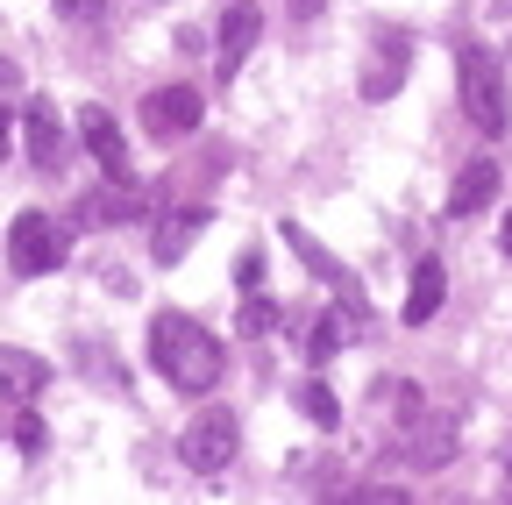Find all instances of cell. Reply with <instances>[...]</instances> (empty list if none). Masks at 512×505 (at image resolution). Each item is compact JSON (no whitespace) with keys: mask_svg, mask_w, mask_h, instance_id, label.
I'll return each instance as SVG.
<instances>
[{"mask_svg":"<svg viewBox=\"0 0 512 505\" xmlns=\"http://www.w3.org/2000/svg\"><path fill=\"white\" fill-rule=\"evenodd\" d=\"M79 214L86 221H128V214H143V193H136V185H107V193H93Z\"/></svg>","mask_w":512,"mask_h":505,"instance_id":"14","label":"cell"},{"mask_svg":"<svg viewBox=\"0 0 512 505\" xmlns=\"http://www.w3.org/2000/svg\"><path fill=\"white\" fill-rule=\"evenodd\" d=\"M356 321H342V306L335 313H320V321H313V335H306V356L313 363H328V356H342V335H349Z\"/></svg>","mask_w":512,"mask_h":505,"instance_id":"16","label":"cell"},{"mask_svg":"<svg viewBox=\"0 0 512 505\" xmlns=\"http://www.w3.org/2000/svg\"><path fill=\"white\" fill-rule=\"evenodd\" d=\"M235 278H242V292H256V285H264V257H256V249H249V257L235 264Z\"/></svg>","mask_w":512,"mask_h":505,"instance_id":"21","label":"cell"},{"mask_svg":"<svg viewBox=\"0 0 512 505\" xmlns=\"http://www.w3.org/2000/svg\"><path fill=\"white\" fill-rule=\"evenodd\" d=\"M22 93V65H8V57H0V107H8Z\"/></svg>","mask_w":512,"mask_h":505,"instance_id":"22","label":"cell"},{"mask_svg":"<svg viewBox=\"0 0 512 505\" xmlns=\"http://www.w3.org/2000/svg\"><path fill=\"white\" fill-rule=\"evenodd\" d=\"M8 264L22 271V278H43V271H57L64 264V228L50 221V214H15V228H8Z\"/></svg>","mask_w":512,"mask_h":505,"instance_id":"5","label":"cell"},{"mask_svg":"<svg viewBox=\"0 0 512 505\" xmlns=\"http://www.w3.org/2000/svg\"><path fill=\"white\" fill-rule=\"evenodd\" d=\"M15 441L36 456V449H43V420H36V413H22V420H15Z\"/></svg>","mask_w":512,"mask_h":505,"instance_id":"20","label":"cell"},{"mask_svg":"<svg viewBox=\"0 0 512 505\" xmlns=\"http://www.w3.org/2000/svg\"><path fill=\"white\" fill-rule=\"evenodd\" d=\"M256 36H264V15L249 8V0H228V15H221V79H235V65L256 50Z\"/></svg>","mask_w":512,"mask_h":505,"instance_id":"9","label":"cell"},{"mask_svg":"<svg viewBox=\"0 0 512 505\" xmlns=\"http://www.w3.org/2000/svg\"><path fill=\"white\" fill-rule=\"evenodd\" d=\"M441 292H448V271L427 257L420 271H413V292H406V321L420 328V321H434V306H441Z\"/></svg>","mask_w":512,"mask_h":505,"instance_id":"13","label":"cell"},{"mask_svg":"<svg viewBox=\"0 0 512 505\" xmlns=\"http://www.w3.org/2000/svg\"><path fill=\"white\" fill-rule=\"evenodd\" d=\"M235 449H242V427H235V413H228V406L192 413V427L178 434V463H185L192 477H221V470L235 463Z\"/></svg>","mask_w":512,"mask_h":505,"instance_id":"3","label":"cell"},{"mask_svg":"<svg viewBox=\"0 0 512 505\" xmlns=\"http://www.w3.org/2000/svg\"><path fill=\"white\" fill-rule=\"evenodd\" d=\"M50 8H57L64 22H79V29H86V22H100V15H107V0H50Z\"/></svg>","mask_w":512,"mask_h":505,"instance_id":"19","label":"cell"},{"mask_svg":"<svg viewBox=\"0 0 512 505\" xmlns=\"http://www.w3.org/2000/svg\"><path fill=\"white\" fill-rule=\"evenodd\" d=\"M278 321H285V306H271V299H242V321H235V328H242V335H271Z\"/></svg>","mask_w":512,"mask_h":505,"instance_id":"18","label":"cell"},{"mask_svg":"<svg viewBox=\"0 0 512 505\" xmlns=\"http://www.w3.org/2000/svg\"><path fill=\"white\" fill-rule=\"evenodd\" d=\"M150 363L171 392H214L221 385V342L192 313H157L150 321Z\"/></svg>","mask_w":512,"mask_h":505,"instance_id":"1","label":"cell"},{"mask_svg":"<svg viewBox=\"0 0 512 505\" xmlns=\"http://www.w3.org/2000/svg\"><path fill=\"white\" fill-rule=\"evenodd\" d=\"M491 193H498V164H491V157H477V164H463V171H456V185H448V214H484V207H491Z\"/></svg>","mask_w":512,"mask_h":505,"instance_id":"11","label":"cell"},{"mask_svg":"<svg viewBox=\"0 0 512 505\" xmlns=\"http://www.w3.org/2000/svg\"><path fill=\"white\" fill-rule=\"evenodd\" d=\"M299 406H306L313 427H342V399H335L328 385H299Z\"/></svg>","mask_w":512,"mask_h":505,"instance_id":"17","label":"cell"},{"mask_svg":"<svg viewBox=\"0 0 512 505\" xmlns=\"http://www.w3.org/2000/svg\"><path fill=\"white\" fill-rule=\"evenodd\" d=\"M456 93H463V114L477 121V136H505V129H512V121H505V114H512V107H505V65H498L491 50L470 43V50L456 57Z\"/></svg>","mask_w":512,"mask_h":505,"instance_id":"2","label":"cell"},{"mask_svg":"<svg viewBox=\"0 0 512 505\" xmlns=\"http://www.w3.org/2000/svg\"><path fill=\"white\" fill-rule=\"evenodd\" d=\"M498 242H505V257H512V214H505V235H498Z\"/></svg>","mask_w":512,"mask_h":505,"instance_id":"23","label":"cell"},{"mask_svg":"<svg viewBox=\"0 0 512 505\" xmlns=\"http://www.w3.org/2000/svg\"><path fill=\"white\" fill-rule=\"evenodd\" d=\"M50 385V363L43 356H29V349H0V392L8 399H36Z\"/></svg>","mask_w":512,"mask_h":505,"instance_id":"12","label":"cell"},{"mask_svg":"<svg viewBox=\"0 0 512 505\" xmlns=\"http://www.w3.org/2000/svg\"><path fill=\"white\" fill-rule=\"evenodd\" d=\"M207 228V214H171L164 228H157V264H178L185 249H192V235Z\"/></svg>","mask_w":512,"mask_h":505,"instance_id":"15","label":"cell"},{"mask_svg":"<svg viewBox=\"0 0 512 505\" xmlns=\"http://www.w3.org/2000/svg\"><path fill=\"white\" fill-rule=\"evenodd\" d=\"M29 164L36 171H64V150H72V136H64V121H57V107L50 100H29Z\"/></svg>","mask_w":512,"mask_h":505,"instance_id":"8","label":"cell"},{"mask_svg":"<svg viewBox=\"0 0 512 505\" xmlns=\"http://www.w3.org/2000/svg\"><path fill=\"white\" fill-rule=\"evenodd\" d=\"M456 413H413L406 427H399V441H392V470L406 463V470H441L448 456H456Z\"/></svg>","mask_w":512,"mask_h":505,"instance_id":"4","label":"cell"},{"mask_svg":"<svg viewBox=\"0 0 512 505\" xmlns=\"http://www.w3.org/2000/svg\"><path fill=\"white\" fill-rule=\"evenodd\" d=\"M285 249H292V257H299V264H306L313 278H328V285L342 292V306H349L356 321H363V285H356V271H349V264H335L328 249H320V242H313V235L299 228V221H285Z\"/></svg>","mask_w":512,"mask_h":505,"instance_id":"7","label":"cell"},{"mask_svg":"<svg viewBox=\"0 0 512 505\" xmlns=\"http://www.w3.org/2000/svg\"><path fill=\"white\" fill-rule=\"evenodd\" d=\"M143 129H150L157 143L192 136V129H200V93H192V86H157V93L143 100Z\"/></svg>","mask_w":512,"mask_h":505,"instance_id":"6","label":"cell"},{"mask_svg":"<svg viewBox=\"0 0 512 505\" xmlns=\"http://www.w3.org/2000/svg\"><path fill=\"white\" fill-rule=\"evenodd\" d=\"M79 143L93 150V164H100L107 178H121L128 143H121V129H114V114H107V107H79Z\"/></svg>","mask_w":512,"mask_h":505,"instance_id":"10","label":"cell"}]
</instances>
